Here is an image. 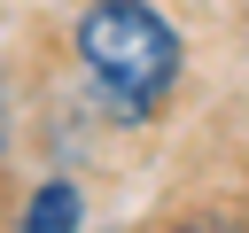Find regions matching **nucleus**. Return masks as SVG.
Returning <instances> with one entry per match:
<instances>
[{
	"mask_svg": "<svg viewBox=\"0 0 249 233\" xmlns=\"http://www.w3.org/2000/svg\"><path fill=\"white\" fill-rule=\"evenodd\" d=\"M70 47L117 124H156L187 70V39L156 0H86L70 23Z\"/></svg>",
	"mask_w": 249,
	"mask_h": 233,
	"instance_id": "1",
	"label": "nucleus"
},
{
	"mask_svg": "<svg viewBox=\"0 0 249 233\" xmlns=\"http://www.w3.org/2000/svg\"><path fill=\"white\" fill-rule=\"evenodd\" d=\"M78 225H86V194H78L70 179H39V186L23 194L16 233H78Z\"/></svg>",
	"mask_w": 249,
	"mask_h": 233,
	"instance_id": "2",
	"label": "nucleus"
},
{
	"mask_svg": "<svg viewBox=\"0 0 249 233\" xmlns=\"http://www.w3.org/2000/svg\"><path fill=\"white\" fill-rule=\"evenodd\" d=\"M179 233H233V225H226V217H187Z\"/></svg>",
	"mask_w": 249,
	"mask_h": 233,
	"instance_id": "3",
	"label": "nucleus"
}]
</instances>
